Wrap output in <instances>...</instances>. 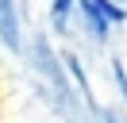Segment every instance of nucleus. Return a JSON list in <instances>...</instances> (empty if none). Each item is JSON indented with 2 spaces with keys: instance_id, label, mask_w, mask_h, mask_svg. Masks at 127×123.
I'll return each mask as SVG.
<instances>
[{
  "instance_id": "nucleus-1",
  "label": "nucleus",
  "mask_w": 127,
  "mask_h": 123,
  "mask_svg": "<svg viewBox=\"0 0 127 123\" xmlns=\"http://www.w3.org/2000/svg\"><path fill=\"white\" fill-rule=\"evenodd\" d=\"M85 12H89V23H93V31L100 38L108 35V23H123L127 19L116 4H108V0H85Z\"/></svg>"
},
{
  "instance_id": "nucleus-2",
  "label": "nucleus",
  "mask_w": 127,
  "mask_h": 123,
  "mask_svg": "<svg viewBox=\"0 0 127 123\" xmlns=\"http://www.w3.org/2000/svg\"><path fill=\"white\" fill-rule=\"evenodd\" d=\"M0 42L8 50H19V31H16V15H12V0H0Z\"/></svg>"
},
{
  "instance_id": "nucleus-3",
  "label": "nucleus",
  "mask_w": 127,
  "mask_h": 123,
  "mask_svg": "<svg viewBox=\"0 0 127 123\" xmlns=\"http://www.w3.org/2000/svg\"><path fill=\"white\" fill-rule=\"evenodd\" d=\"M69 4H73V0H54V27H58V31L65 27V15H69Z\"/></svg>"
},
{
  "instance_id": "nucleus-4",
  "label": "nucleus",
  "mask_w": 127,
  "mask_h": 123,
  "mask_svg": "<svg viewBox=\"0 0 127 123\" xmlns=\"http://www.w3.org/2000/svg\"><path fill=\"white\" fill-rule=\"evenodd\" d=\"M112 69H116V81H119V89H123V96H127V69L119 65V62H112Z\"/></svg>"
}]
</instances>
